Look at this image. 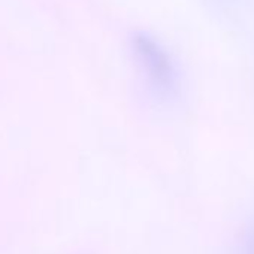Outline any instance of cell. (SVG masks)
Masks as SVG:
<instances>
[{
	"label": "cell",
	"instance_id": "obj_2",
	"mask_svg": "<svg viewBox=\"0 0 254 254\" xmlns=\"http://www.w3.org/2000/svg\"><path fill=\"white\" fill-rule=\"evenodd\" d=\"M233 253L235 254H254V221H251L241 232Z\"/></svg>",
	"mask_w": 254,
	"mask_h": 254
},
{
	"label": "cell",
	"instance_id": "obj_1",
	"mask_svg": "<svg viewBox=\"0 0 254 254\" xmlns=\"http://www.w3.org/2000/svg\"><path fill=\"white\" fill-rule=\"evenodd\" d=\"M139 51L154 87L159 91L171 93L175 87V72L171 60L154 42L145 39L139 44Z\"/></svg>",
	"mask_w": 254,
	"mask_h": 254
}]
</instances>
